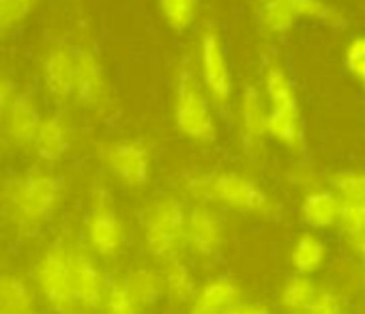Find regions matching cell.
<instances>
[{"mask_svg":"<svg viewBox=\"0 0 365 314\" xmlns=\"http://www.w3.org/2000/svg\"><path fill=\"white\" fill-rule=\"evenodd\" d=\"M67 188L48 168H29L9 177L0 188V213L9 228L31 239L46 231L63 213Z\"/></svg>","mask_w":365,"mask_h":314,"instance_id":"6da1fadb","label":"cell"},{"mask_svg":"<svg viewBox=\"0 0 365 314\" xmlns=\"http://www.w3.org/2000/svg\"><path fill=\"white\" fill-rule=\"evenodd\" d=\"M178 196L254 218H273L277 209L271 196L239 171H187L178 177Z\"/></svg>","mask_w":365,"mask_h":314,"instance_id":"7a4b0ae2","label":"cell"},{"mask_svg":"<svg viewBox=\"0 0 365 314\" xmlns=\"http://www.w3.org/2000/svg\"><path fill=\"white\" fill-rule=\"evenodd\" d=\"M190 203L178 194H157L148 198L140 213V235L146 256L161 265L185 256V224Z\"/></svg>","mask_w":365,"mask_h":314,"instance_id":"3957f363","label":"cell"},{"mask_svg":"<svg viewBox=\"0 0 365 314\" xmlns=\"http://www.w3.org/2000/svg\"><path fill=\"white\" fill-rule=\"evenodd\" d=\"M80 241L103 267L116 265L129 248V226L116 207L112 190L103 183L93 186L88 192Z\"/></svg>","mask_w":365,"mask_h":314,"instance_id":"277c9868","label":"cell"},{"mask_svg":"<svg viewBox=\"0 0 365 314\" xmlns=\"http://www.w3.org/2000/svg\"><path fill=\"white\" fill-rule=\"evenodd\" d=\"M69 243L71 239L67 237H54L37 252L29 271L39 303L52 314H78L71 286Z\"/></svg>","mask_w":365,"mask_h":314,"instance_id":"5b68a950","label":"cell"},{"mask_svg":"<svg viewBox=\"0 0 365 314\" xmlns=\"http://www.w3.org/2000/svg\"><path fill=\"white\" fill-rule=\"evenodd\" d=\"M174 125L176 131L194 144H213L217 140V118L213 101L200 84L194 69L180 67L174 82Z\"/></svg>","mask_w":365,"mask_h":314,"instance_id":"8992f818","label":"cell"},{"mask_svg":"<svg viewBox=\"0 0 365 314\" xmlns=\"http://www.w3.org/2000/svg\"><path fill=\"white\" fill-rule=\"evenodd\" d=\"M101 164L127 190H144L153 181V148L146 140L123 138L101 146Z\"/></svg>","mask_w":365,"mask_h":314,"instance_id":"52a82bcc","label":"cell"},{"mask_svg":"<svg viewBox=\"0 0 365 314\" xmlns=\"http://www.w3.org/2000/svg\"><path fill=\"white\" fill-rule=\"evenodd\" d=\"M226 245V220L220 209L205 203H190L185 224V256L198 263L215 260Z\"/></svg>","mask_w":365,"mask_h":314,"instance_id":"ba28073f","label":"cell"},{"mask_svg":"<svg viewBox=\"0 0 365 314\" xmlns=\"http://www.w3.org/2000/svg\"><path fill=\"white\" fill-rule=\"evenodd\" d=\"M69 263H71V286H73L78 312H86V314L99 312L110 282V273L84 248L80 239H71L69 243Z\"/></svg>","mask_w":365,"mask_h":314,"instance_id":"9c48e42d","label":"cell"},{"mask_svg":"<svg viewBox=\"0 0 365 314\" xmlns=\"http://www.w3.org/2000/svg\"><path fill=\"white\" fill-rule=\"evenodd\" d=\"M200 84L213 106L226 108L230 103L235 93L230 65L220 35L211 29H207L200 39Z\"/></svg>","mask_w":365,"mask_h":314,"instance_id":"30bf717a","label":"cell"},{"mask_svg":"<svg viewBox=\"0 0 365 314\" xmlns=\"http://www.w3.org/2000/svg\"><path fill=\"white\" fill-rule=\"evenodd\" d=\"M73 59H76L73 99L84 108L101 106L108 99V80L99 54L88 46H80L73 50Z\"/></svg>","mask_w":365,"mask_h":314,"instance_id":"8fae6325","label":"cell"},{"mask_svg":"<svg viewBox=\"0 0 365 314\" xmlns=\"http://www.w3.org/2000/svg\"><path fill=\"white\" fill-rule=\"evenodd\" d=\"M41 118L43 116H41L33 95L20 91V95L16 97L14 106L9 108V112L5 116V121L0 123L5 144L16 146V148H31Z\"/></svg>","mask_w":365,"mask_h":314,"instance_id":"7c38bea8","label":"cell"},{"mask_svg":"<svg viewBox=\"0 0 365 314\" xmlns=\"http://www.w3.org/2000/svg\"><path fill=\"white\" fill-rule=\"evenodd\" d=\"M159 280L163 299H168L172 305H185L190 308L194 303L196 290H198V278L194 267L187 263L185 256L170 258L161 263L159 267Z\"/></svg>","mask_w":365,"mask_h":314,"instance_id":"4fadbf2b","label":"cell"},{"mask_svg":"<svg viewBox=\"0 0 365 314\" xmlns=\"http://www.w3.org/2000/svg\"><path fill=\"white\" fill-rule=\"evenodd\" d=\"M43 86L52 101L65 103L76 88V59L73 50L54 48L43 61Z\"/></svg>","mask_w":365,"mask_h":314,"instance_id":"5bb4252c","label":"cell"},{"mask_svg":"<svg viewBox=\"0 0 365 314\" xmlns=\"http://www.w3.org/2000/svg\"><path fill=\"white\" fill-rule=\"evenodd\" d=\"M31 148L37 155V160L43 162L46 166L58 164L71 148V136H69V127L65 118L58 114L43 116L33 138Z\"/></svg>","mask_w":365,"mask_h":314,"instance_id":"9a60e30c","label":"cell"},{"mask_svg":"<svg viewBox=\"0 0 365 314\" xmlns=\"http://www.w3.org/2000/svg\"><path fill=\"white\" fill-rule=\"evenodd\" d=\"M243 299V286L232 273L217 271L207 275L202 282H198V290L194 297L196 308L200 310H230L239 305Z\"/></svg>","mask_w":365,"mask_h":314,"instance_id":"2e32d148","label":"cell"},{"mask_svg":"<svg viewBox=\"0 0 365 314\" xmlns=\"http://www.w3.org/2000/svg\"><path fill=\"white\" fill-rule=\"evenodd\" d=\"M37 312H39V299L29 275L0 269V314H37Z\"/></svg>","mask_w":365,"mask_h":314,"instance_id":"e0dca14e","label":"cell"},{"mask_svg":"<svg viewBox=\"0 0 365 314\" xmlns=\"http://www.w3.org/2000/svg\"><path fill=\"white\" fill-rule=\"evenodd\" d=\"M131 297L135 299V303L140 305L142 312L153 310L161 299H163V290H161V280H159V269L153 265H133L129 267L125 273H120Z\"/></svg>","mask_w":365,"mask_h":314,"instance_id":"ac0fdd59","label":"cell"},{"mask_svg":"<svg viewBox=\"0 0 365 314\" xmlns=\"http://www.w3.org/2000/svg\"><path fill=\"white\" fill-rule=\"evenodd\" d=\"M241 131L247 146H258L262 138L267 136V114L269 108L264 103V97L256 86H247L241 95Z\"/></svg>","mask_w":365,"mask_h":314,"instance_id":"d6986e66","label":"cell"},{"mask_svg":"<svg viewBox=\"0 0 365 314\" xmlns=\"http://www.w3.org/2000/svg\"><path fill=\"white\" fill-rule=\"evenodd\" d=\"M337 211H339V198L324 190V192H312L301 205V220L305 226L322 231L331 228L337 222Z\"/></svg>","mask_w":365,"mask_h":314,"instance_id":"ffe728a7","label":"cell"},{"mask_svg":"<svg viewBox=\"0 0 365 314\" xmlns=\"http://www.w3.org/2000/svg\"><path fill=\"white\" fill-rule=\"evenodd\" d=\"M324 258H327V245L320 237H316L314 233H305L297 239L292 248V267L297 269V273L307 275L318 271Z\"/></svg>","mask_w":365,"mask_h":314,"instance_id":"44dd1931","label":"cell"},{"mask_svg":"<svg viewBox=\"0 0 365 314\" xmlns=\"http://www.w3.org/2000/svg\"><path fill=\"white\" fill-rule=\"evenodd\" d=\"M267 136L294 148L301 140V121L299 110H273L267 114Z\"/></svg>","mask_w":365,"mask_h":314,"instance_id":"7402d4cb","label":"cell"},{"mask_svg":"<svg viewBox=\"0 0 365 314\" xmlns=\"http://www.w3.org/2000/svg\"><path fill=\"white\" fill-rule=\"evenodd\" d=\"M316 295H318V286L307 275L294 273L286 280L282 295H279V303L290 312L303 314L312 305Z\"/></svg>","mask_w":365,"mask_h":314,"instance_id":"603a6c76","label":"cell"},{"mask_svg":"<svg viewBox=\"0 0 365 314\" xmlns=\"http://www.w3.org/2000/svg\"><path fill=\"white\" fill-rule=\"evenodd\" d=\"M264 91H267V97H269V103L273 110H299L294 86L284 69L273 65L267 71Z\"/></svg>","mask_w":365,"mask_h":314,"instance_id":"cb8c5ba5","label":"cell"},{"mask_svg":"<svg viewBox=\"0 0 365 314\" xmlns=\"http://www.w3.org/2000/svg\"><path fill=\"white\" fill-rule=\"evenodd\" d=\"M101 314H144L140 310V305L135 303V299L131 297L123 275H110L108 288H106V297L101 303Z\"/></svg>","mask_w":365,"mask_h":314,"instance_id":"d4e9b609","label":"cell"},{"mask_svg":"<svg viewBox=\"0 0 365 314\" xmlns=\"http://www.w3.org/2000/svg\"><path fill=\"white\" fill-rule=\"evenodd\" d=\"M200 0H159V11L170 29L185 31L198 16Z\"/></svg>","mask_w":365,"mask_h":314,"instance_id":"484cf974","label":"cell"},{"mask_svg":"<svg viewBox=\"0 0 365 314\" xmlns=\"http://www.w3.org/2000/svg\"><path fill=\"white\" fill-rule=\"evenodd\" d=\"M331 186L339 192V201L346 203H365V173L361 171H341L331 177Z\"/></svg>","mask_w":365,"mask_h":314,"instance_id":"4316f807","label":"cell"},{"mask_svg":"<svg viewBox=\"0 0 365 314\" xmlns=\"http://www.w3.org/2000/svg\"><path fill=\"white\" fill-rule=\"evenodd\" d=\"M297 14L292 11L288 0H264L262 7V20L267 24V29L275 31V33H284L292 26Z\"/></svg>","mask_w":365,"mask_h":314,"instance_id":"83f0119b","label":"cell"},{"mask_svg":"<svg viewBox=\"0 0 365 314\" xmlns=\"http://www.w3.org/2000/svg\"><path fill=\"white\" fill-rule=\"evenodd\" d=\"M337 224L350 237L365 233V203H346V201H339Z\"/></svg>","mask_w":365,"mask_h":314,"instance_id":"f1b7e54d","label":"cell"},{"mask_svg":"<svg viewBox=\"0 0 365 314\" xmlns=\"http://www.w3.org/2000/svg\"><path fill=\"white\" fill-rule=\"evenodd\" d=\"M35 0H0V35L16 26L33 7Z\"/></svg>","mask_w":365,"mask_h":314,"instance_id":"f546056e","label":"cell"},{"mask_svg":"<svg viewBox=\"0 0 365 314\" xmlns=\"http://www.w3.org/2000/svg\"><path fill=\"white\" fill-rule=\"evenodd\" d=\"M18 95H20V88H18L16 78L9 71L0 69V123L5 121V116H7L9 108L14 106Z\"/></svg>","mask_w":365,"mask_h":314,"instance_id":"4dcf8cb0","label":"cell"},{"mask_svg":"<svg viewBox=\"0 0 365 314\" xmlns=\"http://www.w3.org/2000/svg\"><path fill=\"white\" fill-rule=\"evenodd\" d=\"M292 11L297 16H305V18H316V20H333L335 14L320 0H288Z\"/></svg>","mask_w":365,"mask_h":314,"instance_id":"1f68e13d","label":"cell"},{"mask_svg":"<svg viewBox=\"0 0 365 314\" xmlns=\"http://www.w3.org/2000/svg\"><path fill=\"white\" fill-rule=\"evenodd\" d=\"M303 314H341V301L333 290H318L316 299Z\"/></svg>","mask_w":365,"mask_h":314,"instance_id":"d6a6232c","label":"cell"},{"mask_svg":"<svg viewBox=\"0 0 365 314\" xmlns=\"http://www.w3.org/2000/svg\"><path fill=\"white\" fill-rule=\"evenodd\" d=\"M346 65H348V69L352 71L354 78H359L361 82H365V37L354 39V41L348 46Z\"/></svg>","mask_w":365,"mask_h":314,"instance_id":"836d02e7","label":"cell"},{"mask_svg":"<svg viewBox=\"0 0 365 314\" xmlns=\"http://www.w3.org/2000/svg\"><path fill=\"white\" fill-rule=\"evenodd\" d=\"M232 314H273L267 305L262 303H252V301H241L239 305L232 308Z\"/></svg>","mask_w":365,"mask_h":314,"instance_id":"e575fe53","label":"cell"},{"mask_svg":"<svg viewBox=\"0 0 365 314\" xmlns=\"http://www.w3.org/2000/svg\"><path fill=\"white\" fill-rule=\"evenodd\" d=\"M185 314H232V308L230 310H200L196 305H190Z\"/></svg>","mask_w":365,"mask_h":314,"instance_id":"d590c367","label":"cell"},{"mask_svg":"<svg viewBox=\"0 0 365 314\" xmlns=\"http://www.w3.org/2000/svg\"><path fill=\"white\" fill-rule=\"evenodd\" d=\"M352 239V245H354V250L365 258V233H361V235H354V237H350Z\"/></svg>","mask_w":365,"mask_h":314,"instance_id":"8d00e7d4","label":"cell"},{"mask_svg":"<svg viewBox=\"0 0 365 314\" xmlns=\"http://www.w3.org/2000/svg\"><path fill=\"white\" fill-rule=\"evenodd\" d=\"M37 314H52V312H48V310H46V312H37Z\"/></svg>","mask_w":365,"mask_h":314,"instance_id":"74e56055","label":"cell"},{"mask_svg":"<svg viewBox=\"0 0 365 314\" xmlns=\"http://www.w3.org/2000/svg\"><path fill=\"white\" fill-rule=\"evenodd\" d=\"M0 222H3V213H0Z\"/></svg>","mask_w":365,"mask_h":314,"instance_id":"f35d334b","label":"cell"}]
</instances>
